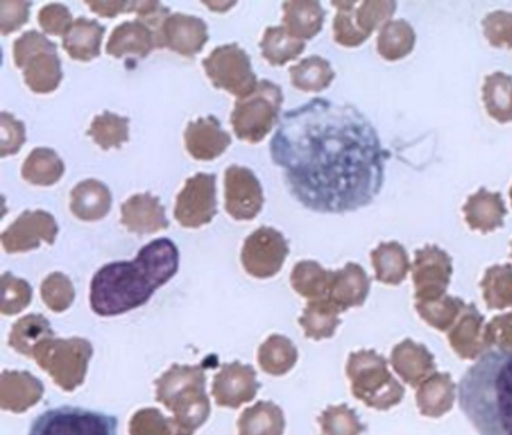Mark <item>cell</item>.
<instances>
[{
    "mask_svg": "<svg viewBox=\"0 0 512 435\" xmlns=\"http://www.w3.org/2000/svg\"><path fill=\"white\" fill-rule=\"evenodd\" d=\"M269 147L290 192L314 212L361 209L385 179L379 134L352 105L314 98L286 111Z\"/></svg>",
    "mask_w": 512,
    "mask_h": 435,
    "instance_id": "6da1fadb",
    "label": "cell"
},
{
    "mask_svg": "<svg viewBox=\"0 0 512 435\" xmlns=\"http://www.w3.org/2000/svg\"><path fill=\"white\" fill-rule=\"evenodd\" d=\"M179 251L166 237L143 246L134 261L101 267L91 282V306L101 317H115L149 302L157 288L178 273Z\"/></svg>",
    "mask_w": 512,
    "mask_h": 435,
    "instance_id": "7a4b0ae2",
    "label": "cell"
},
{
    "mask_svg": "<svg viewBox=\"0 0 512 435\" xmlns=\"http://www.w3.org/2000/svg\"><path fill=\"white\" fill-rule=\"evenodd\" d=\"M457 401L481 435H512V348L485 351L458 381Z\"/></svg>",
    "mask_w": 512,
    "mask_h": 435,
    "instance_id": "3957f363",
    "label": "cell"
},
{
    "mask_svg": "<svg viewBox=\"0 0 512 435\" xmlns=\"http://www.w3.org/2000/svg\"><path fill=\"white\" fill-rule=\"evenodd\" d=\"M14 62L23 69L26 84L37 93H52L62 81L58 45L46 35L29 30L14 42Z\"/></svg>",
    "mask_w": 512,
    "mask_h": 435,
    "instance_id": "277c9868",
    "label": "cell"
},
{
    "mask_svg": "<svg viewBox=\"0 0 512 435\" xmlns=\"http://www.w3.org/2000/svg\"><path fill=\"white\" fill-rule=\"evenodd\" d=\"M281 105V87L269 80L260 81L250 96L238 99L232 113V125L239 140L248 143L262 141L274 128Z\"/></svg>",
    "mask_w": 512,
    "mask_h": 435,
    "instance_id": "5b68a950",
    "label": "cell"
},
{
    "mask_svg": "<svg viewBox=\"0 0 512 435\" xmlns=\"http://www.w3.org/2000/svg\"><path fill=\"white\" fill-rule=\"evenodd\" d=\"M118 417L88 408H50L37 417L28 435H118Z\"/></svg>",
    "mask_w": 512,
    "mask_h": 435,
    "instance_id": "8992f818",
    "label": "cell"
},
{
    "mask_svg": "<svg viewBox=\"0 0 512 435\" xmlns=\"http://www.w3.org/2000/svg\"><path fill=\"white\" fill-rule=\"evenodd\" d=\"M203 68L217 89L226 90L238 99L247 98L259 86L250 56L238 44L215 48L203 60Z\"/></svg>",
    "mask_w": 512,
    "mask_h": 435,
    "instance_id": "52a82bcc",
    "label": "cell"
},
{
    "mask_svg": "<svg viewBox=\"0 0 512 435\" xmlns=\"http://www.w3.org/2000/svg\"><path fill=\"white\" fill-rule=\"evenodd\" d=\"M217 177L199 173L190 177L176 200L175 218L187 228L209 224L217 215Z\"/></svg>",
    "mask_w": 512,
    "mask_h": 435,
    "instance_id": "ba28073f",
    "label": "cell"
},
{
    "mask_svg": "<svg viewBox=\"0 0 512 435\" xmlns=\"http://www.w3.org/2000/svg\"><path fill=\"white\" fill-rule=\"evenodd\" d=\"M226 210L238 221H250L262 210L265 197L262 185L256 174L247 167L232 165L227 168L226 177Z\"/></svg>",
    "mask_w": 512,
    "mask_h": 435,
    "instance_id": "9c48e42d",
    "label": "cell"
},
{
    "mask_svg": "<svg viewBox=\"0 0 512 435\" xmlns=\"http://www.w3.org/2000/svg\"><path fill=\"white\" fill-rule=\"evenodd\" d=\"M287 254V243L280 231L262 227L245 240L242 260L253 275L271 276L280 270Z\"/></svg>",
    "mask_w": 512,
    "mask_h": 435,
    "instance_id": "30bf717a",
    "label": "cell"
},
{
    "mask_svg": "<svg viewBox=\"0 0 512 435\" xmlns=\"http://www.w3.org/2000/svg\"><path fill=\"white\" fill-rule=\"evenodd\" d=\"M55 216L44 210H26L14 224L2 234V242L8 252L28 251L38 248L40 240L55 242L58 236Z\"/></svg>",
    "mask_w": 512,
    "mask_h": 435,
    "instance_id": "8fae6325",
    "label": "cell"
},
{
    "mask_svg": "<svg viewBox=\"0 0 512 435\" xmlns=\"http://www.w3.org/2000/svg\"><path fill=\"white\" fill-rule=\"evenodd\" d=\"M163 39L145 21H125L119 24L107 42V53L113 57H146L154 48H163Z\"/></svg>",
    "mask_w": 512,
    "mask_h": 435,
    "instance_id": "7c38bea8",
    "label": "cell"
},
{
    "mask_svg": "<svg viewBox=\"0 0 512 435\" xmlns=\"http://www.w3.org/2000/svg\"><path fill=\"white\" fill-rule=\"evenodd\" d=\"M163 44L170 50L191 57L208 42V26L202 18L187 14L169 15L163 24Z\"/></svg>",
    "mask_w": 512,
    "mask_h": 435,
    "instance_id": "4fadbf2b",
    "label": "cell"
},
{
    "mask_svg": "<svg viewBox=\"0 0 512 435\" xmlns=\"http://www.w3.org/2000/svg\"><path fill=\"white\" fill-rule=\"evenodd\" d=\"M185 147L197 161H212L226 152L232 137L221 128L214 116L200 117L185 129Z\"/></svg>",
    "mask_w": 512,
    "mask_h": 435,
    "instance_id": "5bb4252c",
    "label": "cell"
},
{
    "mask_svg": "<svg viewBox=\"0 0 512 435\" xmlns=\"http://www.w3.org/2000/svg\"><path fill=\"white\" fill-rule=\"evenodd\" d=\"M121 221L128 230L137 234L157 233L169 227L160 198L151 194H136L128 198L121 207Z\"/></svg>",
    "mask_w": 512,
    "mask_h": 435,
    "instance_id": "9a60e30c",
    "label": "cell"
},
{
    "mask_svg": "<svg viewBox=\"0 0 512 435\" xmlns=\"http://www.w3.org/2000/svg\"><path fill=\"white\" fill-rule=\"evenodd\" d=\"M70 206L82 221H100L110 212L112 192L100 180H83L71 191Z\"/></svg>",
    "mask_w": 512,
    "mask_h": 435,
    "instance_id": "2e32d148",
    "label": "cell"
},
{
    "mask_svg": "<svg viewBox=\"0 0 512 435\" xmlns=\"http://www.w3.org/2000/svg\"><path fill=\"white\" fill-rule=\"evenodd\" d=\"M104 33L106 29L97 20L77 18L64 36V48L73 59L89 62L100 56Z\"/></svg>",
    "mask_w": 512,
    "mask_h": 435,
    "instance_id": "e0dca14e",
    "label": "cell"
},
{
    "mask_svg": "<svg viewBox=\"0 0 512 435\" xmlns=\"http://www.w3.org/2000/svg\"><path fill=\"white\" fill-rule=\"evenodd\" d=\"M65 173L64 161L53 149L38 147L32 150L22 167V177L37 186H52Z\"/></svg>",
    "mask_w": 512,
    "mask_h": 435,
    "instance_id": "ac0fdd59",
    "label": "cell"
},
{
    "mask_svg": "<svg viewBox=\"0 0 512 435\" xmlns=\"http://www.w3.org/2000/svg\"><path fill=\"white\" fill-rule=\"evenodd\" d=\"M283 23L287 32L298 39H310L320 32L323 23V9L317 2H284Z\"/></svg>",
    "mask_w": 512,
    "mask_h": 435,
    "instance_id": "d6986e66",
    "label": "cell"
},
{
    "mask_svg": "<svg viewBox=\"0 0 512 435\" xmlns=\"http://www.w3.org/2000/svg\"><path fill=\"white\" fill-rule=\"evenodd\" d=\"M260 48H262L263 57L271 65L283 66L304 51L305 42L290 35L286 27H268L260 42Z\"/></svg>",
    "mask_w": 512,
    "mask_h": 435,
    "instance_id": "ffe728a7",
    "label": "cell"
},
{
    "mask_svg": "<svg viewBox=\"0 0 512 435\" xmlns=\"http://www.w3.org/2000/svg\"><path fill=\"white\" fill-rule=\"evenodd\" d=\"M88 135L101 149L121 147L130 140V119L106 111L92 120Z\"/></svg>",
    "mask_w": 512,
    "mask_h": 435,
    "instance_id": "44dd1931",
    "label": "cell"
},
{
    "mask_svg": "<svg viewBox=\"0 0 512 435\" xmlns=\"http://www.w3.org/2000/svg\"><path fill=\"white\" fill-rule=\"evenodd\" d=\"M290 77H292L293 86L298 89L305 90V92H319L331 83L334 72L326 60L314 56L292 66Z\"/></svg>",
    "mask_w": 512,
    "mask_h": 435,
    "instance_id": "7402d4cb",
    "label": "cell"
},
{
    "mask_svg": "<svg viewBox=\"0 0 512 435\" xmlns=\"http://www.w3.org/2000/svg\"><path fill=\"white\" fill-rule=\"evenodd\" d=\"M25 143V125L7 111L0 114V156L16 155Z\"/></svg>",
    "mask_w": 512,
    "mask_h": 435,
    "instance_id": "603a6c76",
    "label": "cell"
},
{
    "mask_svg": "<svg viewBox=\"0 0 512 435\" xmlns=\"http://www.w3.org/2000/svg\"><path fill=\"white\" fill-rule=\"evenodd\" d=\"M38 21L44 32L49 35L65 36L70 27L73 26V15L70 9L61 3H50L41 8L38 14Z\"/></svg>",
    "mask_w": 512,
    "mask_h": 435,
    "instance_id": "cb8c5ba5",
    "label": "cell"
},
{
    "mask_svg": "<svg viewBox=\"0 0 512 435\" xmlns=\"http://www.w3.org/2000/svg\"><path fill=\"white\" fill-rule=\"evenodd\" d=\"M31 2L23 0H2L0 2V32L10 35L29 21Z\"/></svg>",
    "mask_w": 512,
    "mask_h": 435,
    "instance_id": "d4e9b609",
    "label": "cell"
},
{
    "mask_svg": "<svg viewBox=\"0 0 512 435\" xmlns=\"http://www.w3.org/2000/svg\"><path fill=\"white\" fill-rule=\"evenodd\" d=\"M44 300L52 306L53 309L67 308L74 297L73 287L65 276L53 275L44 282L43 287Z\"/></svg>",
    "mask_w": 512,
    "mask_h": 435,
    "instance_id": "484cf974",
    "label": "cell"
},
{
    "mask_svg": "<svg viewBox=\"0 0 512 435\" xmlns=\"http://www.w3.org/2000/svg\"><path fill=\"white\" fill-rule=\"evenodd\" d=\"M4 287H5V312H17L28 305L29 299H31V290H29L28 284L19 279L11 278L10 275L4 276Z\"/></svg>",
    "mask_w": 512,
    "mask_h": 435,
    "instance_id": "4316f807",
    "label": "cell"
},
{
    "mask_svg": "<svg viewBox=\"0 0 512 435\" xmlns=\"http://www.w3.org/2000/svg\"><path fill=\"white\" fill-rule=\"evenodd\" d=\"M86 5L101 17L115 18L121 12H133V2H106V0H88Z\"/></svg>",
    "mask_w": 512,
    "mask_h": 435,
    "instance_id": "83f0119b",
    "label": "cell"
}]
</instances>
